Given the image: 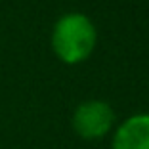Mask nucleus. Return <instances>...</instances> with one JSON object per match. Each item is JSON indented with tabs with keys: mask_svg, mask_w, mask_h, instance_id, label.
<instances>
[{
	"mask_svg": "<svg viewBox=\"0 0 149 149\" xmlns=\"http://www.w3.org/2000/svg\"><path fill=\"white\" fill-rule=\"evenodd\" d=\"M96 46V29L82 13H67L57 19L52 33V48L61 61H84Z\"/></svg>",
	"mask_w": 149,
	"mask_h": 149,
	"instance_id": "1",
	"label": "nucleus"
},
{
	"mask_svg": "<svg viewBox=\"0 0 149 149\" xmlns=\"http://www.w3.org/2000/svg\"><path fill=\"white\" fill-rule=\"evenodd\" d=\"M115 124V111L109 103L90 100L80 103L73 113V128L84 140H100Z\"/></svg>",
	"mask_w": 149,
	"mask_h": 149,
	"instance_id": "2",
	"label": "nucleus"
},
{
	"mask_svg": "<svg viewBox=\"0 0 149 149\" xmlns=\"http://www.w3.org/2000/svg\"><path fill=\"white\" fill-rule=\"evenodd\" d=\"M113 149H149V115H134L117 128Z\"/></svg>",
	"mask_w": 149,
	"mask_h": 149,
	"instance_id": "3",
	"label": "nucleus"
}]
</instances>
